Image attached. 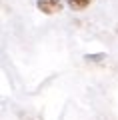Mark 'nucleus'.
Returning <instances> with one entry per match:
<instances>
[{"label":"nucleus","instance_id":"nucleus-1","mask_svg":"<svg viewBox=\"0 0 118 120\" xmlns=\"http://www.w3.org/2000/svg\"><path fill=\"white\" fill-rule=\"evenodd\" d=\"M36 6L44 14H58L62 10V0H36Z\"/></svg>","mask_w":118,"mask_h":120},{"label":"nucleus","instance_id":"nucleus-2","mask_svg":"<svg viewBox=\"0 0 118 120\" xmlns=\"http://www.w3.org/2000/svg\"><path fill=\"white\" fill-rule=\"evenodd\" d=\"M90 2H92V0H66V4L70 6L72 10H84V8H88Z\"/></svg>","mask_w":118,"mask_h":120}]
</instances>
